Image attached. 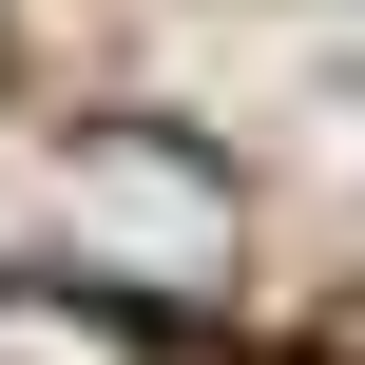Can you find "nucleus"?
<instances>
[{"instance_id":"nucleus-1","label":"nucleus","mask_w":365,"mask_h":365,"mask_svg":"<svg viewBox=\"0 0 365 365\" xmlns=\"http://www.w3.org/2000/svg\"><path fill=\"white\" fill-rule=\"evenodd\" d=\"M58 250L96 269V308H115V289L212 308V289L250 269V212H231V173H212L192 135H77V154H58Z\"/></svg>"},{"instance_id":"nucleus-2","label":"nucleus","mask_w":365,"mask_h":365,"mask_svg":"<svg viewBox=\"0 0 365 365\" xmlns=\"http://www.w3.org/2000/svg\"><path fill=\"white\" fill-rule=\"evenodd\" d=\"M0 365H154L96 289H0Z\"/></svg>"}]
</instances>
